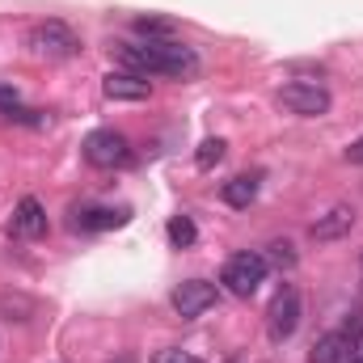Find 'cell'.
I'll list each match as a JSON object with an SVG mask.
<instances>
[{
	"instance_id": "14",
	"label": "cell",
	"mask_w": 363,
	"mask_h": 363,
	"mask_svg": "<svg viewBox=\"0 0 363 363\" xmlns=\"http://www.w3.org/2000/svg\"><path fill=\"white\" fill-rule=\"evenodd\" d=\"M135 34H144L148 43H169L174 38V21H165V17H135Z\"/></svg>"
},
{
	"instance_id": "17",
	"label": "cell",
	"mask_w": 363,
	"mask_h": 363,
	"mask_svg": "<svg viewBox=\"0 0 363 363\" xmlns=\"http://www.w3.org/2000/svg\"><path fill=\"white\" fill-rule=\"evenodd\" d=\"M194 237H199V228H194V220H190V216H174V220H169V241H174L178 250L194 245Z\"/></svg>"
},
{
	"instance_id": "16",
	"label": "cell",
	"mask_w": 363,
	"mask_h": 363,
	"mask_svg": "<svg viewBox=\"0 0 363 363\" xmlns=\"http://www.w3.org/2000/svg\"><path fill=\"white\" fill-rule=\"evenodd\" d=\"M224 152H228L224 140H203L199 152H194V165H199V169H216V165L224 161Z\"/></svg>"
},
{
	"instance_id": "8",
	"label": "cell",
	"mask_w": 363,
	"mask_h": 363,
	"mask_svg": "<svg viewBox=\"0 0 363 363\" xmlns=\"http://www.w3.org/2000/svg\"><path fill=\"white\" fill-rule=\"evenodd\" d=\"M216 300H220V291H216V283H207V279H186V283L174 287V313H178L182 321L203 317Z\"/></svg>"
},
{
	"instance_id": "11",
	"label": "cell",
	"mask_w": 363,
	"mask_h": 363,
	"mask_svg": "<svg viewBox=\"0 0 363 363\" xmlns=\"http://www.w3.org/2000/svg\"><path fill=\"white\" fill-rule=\"evenodd\" d=\"M9 233H13V237H26V241L43 237V233H47V211H43V203H38V199H21L17 211H13Z\"/></svg>"
},
{
	"instance_id": "6",
	"label": "cell",
	"mask_w": 363,
	"mask_h": 363,
	"mask_svg": "<svg viewBox=\"0 0 363 363\" xmlns=\"http://www.w3.org/2000/svg\"><path fill=\"white\" fill-rule=\"evenodd\" d=\"M279 106L287 114H300V118H321L330 110V89L317 81H291L279 89Z\"/></svg>"
},
{
	"instance_id": "2",
	"label": "cell",
	"mask_w": 363,
	"mask_h": 363,
	"mask_svg": "<svg viewBox=\"0 0 363 363\" xmlns=\"http://www.w3.org/2000/svg\"><path fill=\"white\" fill-rule=\"evenodd\" d=\"M359 334H363V313H351L338 330H330L313 342L308 363H351L359 355Z\"/></svg>"
},
{
	"instance_id": "20",
	"label": "cell",
	"mask_w": 363,
	"mask_h": 363,
	"mask_svg": "<svg viewBox=\"0 0 363 363\" xmlns=\"http://www.w3.org/2000/svg\"><path fill=\"white\" fill-rule=\"evenodd\" d=\"M347 161H351V165H363V135L351 144V148H347Z\"/></svg>"
},
{
	"instance_id": "5",
	"label": "cell",
	"mask_w": 363,
	"mask_h": 363,
	"mask_svg": "<svg viewBox=\"0 0 363 363\" xmlns=\"http://www.w3.org/2000/svg\"><path fill=\"white\" fill-rule=\"evenodd\" d=\"M267 258L258 254V250H241V254H233L228 262H224V287L233 291V296H254L258 287H262V279H267Z\"/></svg>"
},
{
	"instance_id": "1",
	"label": "cell",
	"mask_w": 363,
	"mask_h": 363,
	"mask_svg": "<svg viewBox=\"0 0 363 363\" xmlns=\"http://www.w3.org/2000/svg\"><path fill=\"white\" fill-rule=\"evenodd\" d=\"M114 55L135 77H190L199 68L194 47H182L174 38L169 43H123Z\"/></svg>"
},
{
	"instance_id": "19",
	"label": "cell",
	"mask_w": 363,
	"mask_h": 363,
	"mask_svg": "<svg viewBox=\"0 0 363 363\" xmlns=\"http://www.w3.org/2000/svg\"><path fill=\"white\" fill-rule=\"evenodd\" d=\"M157 363H203V359H194L190 351H161V355H157Z\"/></svg>"
},
{
	"instance_id": "7",
	"label": "cell",
	"mask_w": 363,
	"mask_h": 363,
	"mask_svg": "<svg viewBox=\"0 0 363 363\" xmlns=\"http://www.w3.org/2000/svg\"><path fill=\"white\" fill-rule=\"evenodd\" d=\"M296 325H300V291L296 287H279L271 308H267V334H271V342H287L296 334Z\"/></svg>"
},
{
	"instance_id": "4",
	"label": "cell",
	"mask_w": 363,
	"mask_h": 363,
	"mask_svg": "<svg viewBox=\"0 0 363 363\" xmlns=\"http://www.w3.org/2000/svg\"><path fill=\"white\" fill-rule=\"evenodd\" d=\"M85 161H89L93 169H123V165H131V144L114 127L89 131L85 135Z\"/></svg>"
},
{
	"instance_id": "21",
	"label": "cell",
	"mask_w": 363,
	"mask_h": 363,
	"mask_svg": "<svg viewBox=\"0 0 363 363\" xmlns=\"http://www.w3.org/2000/svg\"><path fill=\"white\" fill-rule=\"evenodd\" d=\"M228 363H250V359H245V355H237V359H228Z\"/></svg>"
},
{
	"instance_id": "15",
	"label": "cell",
	"mask_w": 363,
	"mask_h": 363,
	"mask_svg": "<svg viewBox=\"0 0 363 363\" xmlns=\"http://www.w3.org/2000/svg\"><path fill=\"white\" fill-rule=\"evenodd\" d=\"M262 258H267V267H279V271H291V267L300 262V254H296V245H291V241H271Z\"/></svg>"
},
{
	"instance_id": "3",
	"label": "cell",
	"mask_w": 363,
	"mask_h": 363,
	"mask_svg": "<svg viewBox=\"0 0 363 363\" xmlns=\"http://www.w3.org/2000/svg\"><path fill=\"white\" fill-rule=\"evenodd\" d=\"M30 55L34 60H72L81 51V38L64 26V21H38L30 30Z\"/></svg>"
},
{
	"instance_id": "13",
	"label": "cell",
	"mask_w": 363,
	"mask_h": 363,
	"mask_svg": "<svg viewBox=\"0 0 363 363\" xmlns=\"http://www.w3.org/2000/svg\"><path fill=\"white\" fill-rule=\"evenodd\" d=\"M220 199L228 203V207H250L254 199H258V178L254 174H237V178H228L220 186Z\"/></svg>"
},
{
	"instance_id": "10",
	"label": "cell",
	"mask_w": 363,
	"mask_h": 363,
	"mask_svg": "<svg viewBox=\"0 0 363 363\" xmlns=\"http://www.w3.org/2000/svg\"><path fill=\"white\" fill-rule=\"evenodd\" d=\"M101 93L110 97V101H148V77H135V72H110L106 81H101Z\"/></svg>"
},
{
	"instance_id": "22",
	"label": "cell",
	"mask_w": 363,
	"mask_h": 363,
	"mask_svg": "<svg viewBox=\"0 0 363 363\" xmlns=\"http://www.w3.org/2000/svg\"><path fill=\"white\" fill-rule=\"evenodd\" d=\"M351 363H363V351H359V355H355V359H351Z\"/></svg>"
},
{
	"instance_id": "12",
	"label": "cell",
	"mask_w": 363,
	"mask_h": 363,
	"mask_svg": "<svg viewBox=\"0 0 363 363\" xmlns=\"http://www.w3.org/2000/svg\"><path fill=\"white\" fill-rule=\"evenodd\" d=\"M351 228H355V207H334V211L317 216V224L308 228V237H313V241H338V237H347Z\"/></svg>"
},
{
	"instance_id": "9",
	"label": "cell",
	"mask_w": 363,
	"mask_h": 363,
	"mask_svg": "<svg viewBox=\"0 0 363 363\" xmlns=\"http://www.w3.org/2000/svg\"><path fill=\"white\" fill-rule=\"evenodd\" d=\"M131 220V211H114V207H77L72 211V228L77 233H106V228H123Z\"/></svg>"
},
{
	"instance_id": "18",
	"label": "cell",
	"mask_w": 363,
	"mask_h": 363,
	"mask_svg": "<svg viewBox=\"0 0 363 363\" xmlns=\"http://www.w3.org/2000/svg\"><path fill=\"white\" fill-rule=\"evenodd\" d=\"M0 308L9 313V321H30L34 300H26V296H0Z\"/></svg>"
}]
</instances>
